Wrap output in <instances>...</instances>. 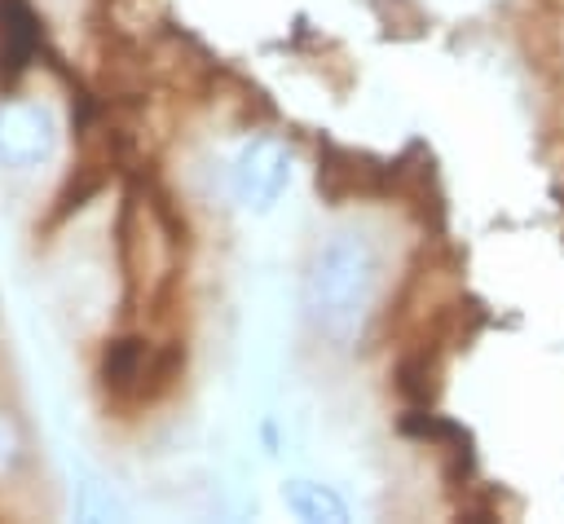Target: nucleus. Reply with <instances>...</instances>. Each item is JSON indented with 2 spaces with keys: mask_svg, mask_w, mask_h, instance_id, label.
<instances>
[{
  "mask_svg": "<svg viewBox=\"0 0 564 524\" xmlns=\"http://www.w3.org/2000/svg\"><path fill=\"white\" fill-rule=\"evenodd\" d=\"M44 44V22L26 0H0V92L13 88Z\"/></svg>",
  "mask_w": 564,
  "mask_h": 524,
  "instance_id": "nucleus-1",
  "label": "nucleus"
},
{
  "mask_svg": "<svg viewBox=\"0 0 564 524\" xmlns=\"http://www.w3.org/2000/svg\"><path fill=\"white\" fill-rule=\"evenodd\" d=\"M145 357H150V343L141 335H119L101 348V361H97V379L101 387L115 396V401H132L137 396V383H141V370H145Z\"/></svg>",
  "mask_w": 564,
  "mask_h": 524,
  "instance_id": "nucleus-2",
  "label": "nucleus"
},
{
  "mask_svg": "<svg viewBox=\"0 0 564 524\" xmlns=\"http://www.w3.org/2000/svg\"><path fill=\"white\" fill-rule=\"evenodd\" d=\"M181 374H185V343H181V339H167V343L150 348L132 405H154V401H163V396L176 387Z\"/></svg>",
  "mask_w": 564,
  "mask_h": 524,
  "instance_id": "nucleus-3",
  "label": "nucleus"
},
{
  "mask_svg": "<svg viewBox=\"0 0 564 524\" xmlns=\"http://www.w3.org/2000/svg\"><path fill=\"white\" fill-rule=\"evenodd\" d=\"M436 357H427V352H410V357H401L397 361V392H401V401L405 405H432V396H436Z\"/></svg>",
  "mask_w": 564,
  "mask_h": 524,
  "instance_id": "nucleus-4",
  "label": "nucleus"
},
{
  "mask_svg": "<svg viewBox=\"0 0 564 524\" xmlns=\"http://www.w3.org/2000/svg\"><path fill=\"white\" fill-rule=\"evenodd\" d=\"M106 185V172H101V163H84V167H75L70 176H66V185H62V194H57V207L48 211V220H44V229H53V225H62L70 211H79L97 189Z\"/></svg>",
  "mask_w": 564,
  "mask_h": 524,
  "instance_id": "nucleus-5",
  "label": "nucleus"
},
{
  "mask_svg": "<svg viewBox=\"0 0 564 524\" xmlns=\"http://www.w3.org/2000/svg\"><path fill=\"white\" fill-rule=\"evenodd\" d=\"M286 506L300 515V520H344V502L335 493H326L322 484H286Z\"/></svg>",
  "mask_w": 564,
  "mask_h": 524,
  "instance_id": "nucleus-6",
  "label": "nucleus"
}]
</instances>
